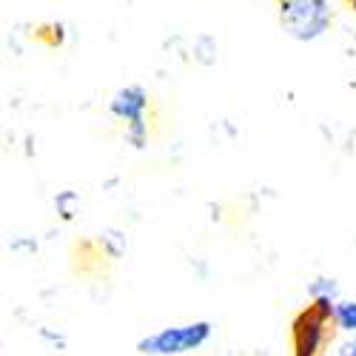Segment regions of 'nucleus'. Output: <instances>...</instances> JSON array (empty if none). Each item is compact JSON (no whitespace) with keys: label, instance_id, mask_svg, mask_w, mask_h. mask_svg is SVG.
<instances>
[{"label":"nucleus","instance_id":"20e7f679","mask_svg":"<svg viewBox=\"0 0 356 356\" xmlns=\"http://www.w3.org/2000/svg\"><path fill=\"white\" fill-rule=\"evenodd\" d=\"M145 106H148V95L143 86H126L111 97V114L129 123L126 137L134 148H145V140H148Z\"/></svg>","mask_w":356,"mask_h":356},{"label":"nucleus","instance_id":"f03ea898","mask_svg":"<svg viewBox=\"0 0 356 356\" xmlns=\"http://www.w3.org/2000/svg\"><path fill=\"white\" fill-rule=\"evenodd\" d=\"M334 15L328 0H280V23L293 40L311 43L328 32Z\"/></svg>","mask_w":356,"mask_h":356},{"label":"nucleus","instance_id":"0eeeda50","mask_svg":"<svg viewBox=\"0 0 356 356\" xmlns=\"http://www.w3.org/2000/svg\"><path fill=\"white\" fill-rule=\"evenodd\" d=\"M100 243L106 245V251H108L111 257H123V254H126V248H129L126 234L114 231V228H108V231H103V234H100Z\"/></svg>","mask_w":356,"mask_h":356},{"label":"nucleus","instance_id":"9d476101","mask_svg":"<svg viewBox=\"0 0 356 356\" xmlns=\"http://www.w3.org/2000/svg\"><path fill=\"white\" fill-rule=\"evenodd\" d=\"M339 356H356V337H353V342H348V345H342V350H339Z\"/></svg>","mask_w":356,"mask_h":356},{"label":"nucleus","instance_id":"39448f33","mask_svg":"<svg viewBox=\"0 0 356 356\" xmlns=\"http://www.w3.org/2000/svg\"><path fill=\"white\" fill-rule=\"evenodd\" d=\"M334 325L342 331H348V334H356V302H337Z\"/></svg>","mask_w":356,"mask_h":356},{"label":"nucleus","instance_id":"7ed1b4c3","mask_svg":"<svg viewBox=\"0 0 356 356\" xmlns=\"http://www.w3.org/2000/svg\"><path fill=\"white\" fill-rule=\"evenodd\" d=\"M211 339V322H191V325H180V328H163L152 337H145L137 342V350L143 356H180L188 350H197L200 345H205Z\"/></svg>","mask_w":356,"mask_h":356},{"label":"nucleus","instance_id":"6e6552de","mask_svg":"<svg viewBox=\"0 0 356 356\" xmlns=\"http://www.w3.org/2000/svg\"><path fill=\"white\" fill-rule=\"evenodd\" d=\"M308 293L314 296V300H322V296H328V300H337V296H339V285H337L334 280H328V277H319V280H314V282L308 285Z\"/></svg>","mask_w":356,"mask_h":356},{"label":"nucleus","instance_id":"1a4fd4ad","mask_svg":"<svg viewBox=\"0 0 356 356\" xmlns=\"http://www.w3.org/2000/svg\"><path fill=\"white\" fill-rule=\"evenodd\" d=\"M72 202H77V194H74V191H63L60 197H57V209H60L63 220H72V217H74V214H72Z\"/></svg>","mask_w":356,"mask_h":356},{"label":"nucleus","instance_id":"423d86ee","mask_svg":"<svg viewBox=\"0 0 356 356\" xmlns=\"http://www.w3.org/2000/svg\"><path fill=\"white\" fill-rule=\"evenodd\" d=\"M194 54H197V60L202 63V66H211L214 60H217V43H214V38L211 35H200L197 38V43H194Z\"/></svg>","mask_w":356,"mask_h":356},{"label":"nucleus","instance_id":"f257e3e1","mask_svg":"<svg viewBox=\"0 0 356 356\" xmlns=\"http://www.w3.org/2000/svg\"><path fill=\"white\" fill-rule=\"evenodd\" d=\"M337 300H314L291 325V339H293V356H322L325 345L331 342V322H334Z\"/></svg>","mask_w":356,"mask_h":356}]
</instances>
